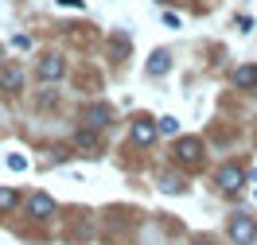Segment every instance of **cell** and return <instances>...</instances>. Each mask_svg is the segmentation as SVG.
<instances>
[{"label": "cell", "mask_w": 257, "mask_h": 245, "mask_svg": "<svg viewBox=\"0 0 257 245\" xmlns=\"http://www.w3.org/2000/svg\"><path fill=\"white\" fill-rule=\"evenodd\" d=\"M199 152H203V144H199L195 136H187V140H179V144H176V156L183 163H199Z\"/></svg>", "instance_id": "cell-4"}, {"label": "cell", "mask_w": 257, "mask_h": 245, "mask_svg": "<svg viewBox=\"0 0 257 245\" xmlns=\"http://www.w3.org/2000/svg\"><path fill=\"white\" fill-rule=\"evenodd\" d=\"M59 8H82V0H55Z\"/></svg>", "instance_id": "cell-18"}, {"label": "cell", "mask_w": 257, "mask_h": 245, "mask_svg": "<svg viewBox=\"0 0 257 245\" xmlns=\"http://www.w3.org/2000/svg\"><path fill=\"white\" fill-rule=\"evenodd\" d=\"M152 136H156V129H152L148 121H137V125H133V140H137V144H148Z\"/></svg>", "instance_id": "cell-9"}, {"label": "cell", "mask_w": 257, "mask_h": 245, "mask_svg": "<svg viewBox=\"0 0 257 245\" xmlns=\"http://www.w3.org/2000/svg\"><path fill=\"white\" fill-rule=\"evenodd\" d=\"M253 233H257V226H253V222H249V218H245V214H238V218L230 222V237H234V241H238V245L253 241Z\"/></svg>", "instance_id": "cell-2"}, {"label": "cell", "mask_w": 257, "mask_h": 245, "mask_svg": "<svg viewBox=\"0 0 257 245\" xmlns=\"http://www.w3.org/2000/svg\"><path fill=\"white\" fill-rule=\"evenodd\" d=\"M214 183L222 187L226 195H234V191H241V187H245V171H241V167H234V163H226V167H218Z\"/></svg>", "instance_id": "cell-1"}, {"label": "cell", "mask_w": 257, "mask_h": 245, "mask_svg": "<svg viewBox=\"0 0 257 245\" xmlns=\"http://www.w3.org/2000/svg\"><path fill=\"white\" fill-rule=\"evenodd\" d=\"M164 191H168V195H176V191H183V187H179V179H164Z\"/></svg>", "instance_id": "cell-17"}, {"label": "cell", "mask_w": 257, "mask_h": 245, "mask_svg": "<svg viewBox=\"0 0 257 245\" xmlns=\"http://www.w3.org/2000/svg\"><path fill=\"white\" fill-rule=\"evenodd\" d=\"M234 28H238V32H249V28H253V20H249V16H238V20H234Z\"/></svg>", "instance_id": "cell-16"}, {"label": "cell", "mask_w": 257, "mask_h": 245, "mask_svg": "<svg viewBox=\"0 0 257 245\" xmlns=\"http://www.w3.org/2000/svg\"><path fill=\"white\" fill-rule=\"evenodd\" d=\"M12 47L16 51H32V35H12Z\"/></svg>", "instance_id": "cell-14"}, {"label": "cell", "mask_w": 257, "mask_h": 245, "mask_svg": "<svg viewBox=\"0 0 257 245\" xmlns=\"http://www.w3.org/2000/svg\"><path fill=\"white\" fill-rule=\"evenodd\" d=\"M253 198H257V191H253Z\"/></svg>", "instance_id": "cell-21"}, {"label": "cell", "mask_w": 257, "mask_h": 245, "mask_svg": "<svg viewBox=\"0 0 257 245\" xmlns=\"http://www.w3.org/2000/svg\"><path fill=\"white\" fill-rule=\"evenodd\" d=\"M78 144H82V148H94V144H97V136L86 129V132H78Z\"/></svg>", "instance_id": "cell-15"}, {"label": "cell", "mask_w": 257, "mask_h": 245, "mask_svg": "<svg viewBox=\"0 0 257 245\" xmlns=\"http://www.w3.org/2000/svg\"><path fill=\"white\" fill-rule=\"evenodd\" d=\"M8 167H12V171H28V156H20V152H8Z\"/></svg>", "instance_id": "cell-11"}, {"label": "cell", "mask_w": 257, "mask_h": 245, "mask_svg": "<svg viewBox=\"0 0 257 245\" xmlns=\"http://www.w3.org/2000/svg\"><path fill=\"white\" fill-rule=\"evenodd\" d=\"M28 214H32V218H51V214H55V198L43 195V191H39V195H32V202H28Z\"/></svg>", "instance_id": "cell-3"}, {"label": "cell", "mask_w": 257, "mask_h": 245, "mask_svg": "<svg viewBox=\"0 0 257 245\" xmlns=\"http://www.w3.org/2000/svg\"><path fill=\"white\" fill-rule=\"evenodd\" d=\"M160 132L176 136V132H179V121H176V117H160Z\"/></svg>", "instance_id": "cell-13"}, {"label": "cell", "mask_w": 257, "mask_h": 245, "mask_svg": "<svg viewBox=\"0 0 257 245\" xmlns=\"http://www.w3.org/2000/svg\"><path fill=\"white\" fill-rule=\"evenodd\" d=\"M0 90H4V94H16L20 90V74L16 70H4V74H0Z\"/></svg>", "instance_id": "cell-10"}, {"label": "cell", "mask_w": 257, "mask_h": 245, "mask_svg": "<svg viewBox=\"0 0 257 245\" xmlns=\"http://www.w3.org/2000/svg\"><path fill=\"white\" fill-rule=\"evenodd\" d=\"M8 206H16V191L12 187H0V210H8Z\"/></svg>", "instance_id": "cell-12"}, {"label": "cell", "mask_w": 257, "mask_h": 245, "mask_svg": "<svg viewBox=\"0 0 257 245\" xmlns=\"http://www.w3.org/2000/svg\"><path fill=\"white\" fill-rule=\"evenodd\" d=\"M0 59H4V51H0Z\"/></svg>", "instance_id": "cell-20"}, {"label": "cell", "mask_w": 257, "mask_h": 245, "mask_svg": "<svg viewBox=\"0 0 257 245\" xmlns=\"http://www.w3.org/2000/svg\"><path fill=\"white\" fill-rule=\"evenodd\" d=\"M199 245H210V241H199Z\"/></svg>", "instance_id": "cell-19"}, {"label": "cell", "mask_w": 257, "mask_h": 245, "mask_svg": "<svg viewBox=\"0 0 257 245\" xmlns=\"http://www.w3.org/2000/svg\"><path fill=\"white\" fill-rule=\"evenodd\" d=\"M168 66H172V55H168V51H156V55L148 59V74H168Z\"/></svg>", "instance_id": "cell-6"}, {"label": "cell", "mask_w": 257, "mask_h": 245, "mask_svg": "<svg viewBox=\"0 0 257 245\" xmlns=\"http://www.w3.org/2000/svg\"><path fill=\"white\" fill-rule=\"evenodd\" d=\"M59 74H63V63H59V59H43V66H39V78H43V82H55Z\"/></svg>", "instance_id": "cell-8"}, {"label": "cell", "mask_w": 257, "mask_h": 245, "mask_svg": "<svg viewBox=\"0 0 257 245\" xmlns=\"http://www.w3.org/2000/svg\"><path fill=\"white\" fill-rule=\"evenodd\" d=\"M234 86H241V90H245V86H257V66H238V70H234Z\"/></svg>", "instance_id": "cell-7"}, {"label": "cell", "mask_w": 257, "mask_h": 245, "mask_svg": "<svg viewBox=\"0 0 257 245\" xmlns=\"http://www.w3.org/2000/svg\"><path fill=\"white\" fill-rule=\"evenodd\" d=\"M105 121H109V109H105V105H90V109H86V125H90V129H105Z\"/></svg>", "instance_id": "cell-5"}]
</instances>
